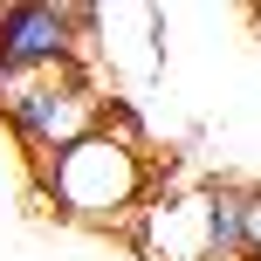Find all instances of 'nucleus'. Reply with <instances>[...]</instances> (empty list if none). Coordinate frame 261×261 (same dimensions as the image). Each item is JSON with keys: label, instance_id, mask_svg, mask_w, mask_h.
Here are the masks:
<instances>
[{"label": "nucleus", "instance_id": "obj_1", "mask_svg": "<svg viewBox=\"0 0 261 261\" xmlns=\"http://www.w3.org/2000/svg\"><path fill=\"white\" fill-rule=\"evenodd\" d=\"M41 193L55 199V213L76 227H103V234H130V220L144 213V199L158 193L151 158H144L138 117L110 103L103 130H90L83 144L55 151L41 165Z\"/></svg>", "mask_w": 261, "mask_h": 261}, {"label": "nucleus", "instance_id": "obj_3", "mask_svg": "<svg viewBox=\"0 0 261 261\" xmlns=\"http://www.w3.org/2000/svg\"><path fill=\"white\" fill-rule=\"evenodd\" d=\"M138 261H213V179L206 186H165L130 220Z\"/></svg>", "mask_w": 261, "mask_h": 261}, {"label": "nucleus", "instance_id": "obj_5", "mask_svg": "<svg viewBox=\"0 0 261 261\" xmlns=\"http://www.w3.org/2000/svg\"><path fill=\"white\" fill-rule=\"evenodd\" d=\"M213 261H241V179H213Z\"/></svg>", "mask_w": 261, "mask_h": 261}, {"label": "nucleus", "instance_id": "obj_2", "mask_svg": "<svg viewBox=\"0 0 261 261\" xmlns=\"http://www.w3.org/2000/svg\"><path fill=\"white\" fill-rule=\"evenodd\" d=\"M103 76L90 62L69 69H0V117H7L14 144H21L35 165H48L55 151L83 144L90 130H103Z\"/></svg>", "mask_w": 261, "mask_h": 261}, {"label": "nucleus", "instance_id": "obj_6", "mask_svg": "<svg viewBox=\"0 0 261 261\" xmlns=\"http://www.w3.org/2000/svg\"><path fill=\"white\" fill-rule=\"evenodd\" d=\"M241 261H261V179L241 186Z\"/></svg>", "mask_w": 261, "mask_h": 261}, {"label": "nucleus", "instance_id": "obj_4", "mask_svg": "<svg viewBox=\"0 0 261 261\" xmlns=\"http://www.w3.org/2000/svg\"><path fill=\"white\" fill-rule=\"evenodd\" d=\"M90 55L76 28V7L48 0H7L0 7V69H69Z\"/></svg>", "mask_w": 261, "mask_h": 261}, {"label": "nucleus", "instance_id": "obj_7", "mask_svg": "<svg viewBox=\"0 0 261 261\" xmlns=\"http://www.w3.org/2000/svg\"><path fill=\"white\" fill-rule=\"evenodd\" d=\"M248 21H254V35H261V7H254V14H248Z\"/></svg>", "mask_w": 261, "mask_h": 261}]
</instances>
